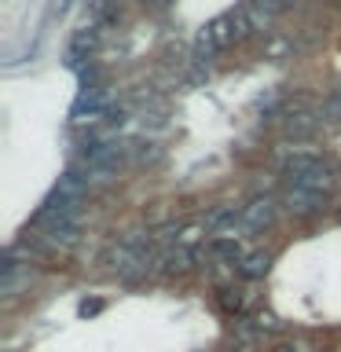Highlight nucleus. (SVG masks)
Masks as SVG:
<instances>
[{
    "label": "nucleus",
    "mask_w": 341,
    "mask_h": 352,
    "mask_svg": "<svg viewBox=\"0 0 341 352\" xmlns=\"http://www.w3.org/2000/svg\"><path fill=\"white\" fill-rule=\"evenodd\" d=\"M110 110H114V96H110V88L96 85V88H85V92L77 96V103L70 110V121H74V125H99V121H107Z\"/></svg>",
    "instance_id": "1"
},
{
    "label": "nucleus",
    "mask_w": 341,
    "mask_h": 352,
    "mask_svg": "<svg viewBox=\"0 0 341 352\" xmlns=\"http://www.w3.org/2000/svg\"><path fill=\"white\" fill-rule=\"evenodd\" d=\"M121 158H125V147L114 143V140H92V143L81 147V162L92 173H114L121 165Z\"/></svg>",
    "instance_id": "2"
},
{
    "label": "nucleus",
    "mask_w": 341,
    "mask_h": 352,
    "mask_svg": "<svg viewBox=\"0 0 341 352\" xmlns=\"http://www.w3.org/2000/svg\"><path fill=\"white\" fill-rule=\"evenodd\" d=\"M206 231L217 239H235V231H242V206H217L213 213L206 217Z\"/></svg>",
    "instance_id": "3"
},
{
    "label": "nucleus",
    "mask_w": 341,
    "mask_h": 352,
    "mask_svg": "<svg viewBox=\"0 0 341 352\" xmlns=\"http://www.w3.org/2000/svg\"><path fill=\"white\" fill-rule=\"evenodd\" d=\"M77 213H81V198L52 191V198L41 206L37 220H41V224H59V220H77Z\"/></svg>",
    "instance_id": "4"
},
{
    "label": "nucleus",
    "mask_w": 341,
    "mask_h": 352,
    "mask_svg": "<svg viewBox=\"0 0 341 352\" xmlns=\"http://www.w3.org/2000/svg\"><path fill=\"white\" fill-rule=\"evenodd\" d=\"M286 209L297 217H312L327 209V191H312V187H290L286 191Z\"/></svg>",
    "instance_id": "5"
},
{
    "label": "nucleus",
    "mask_w": 341,
    "mask_h": 352,
    "mask_svg": "<svg viewBox=\"0 0 341 352\" xmlns=\"http://www.w3.org/2000/svg\"><path fill=\"white\" fill-rule=\"evenodd\" d=\"M275 224V202L272 198H253V202L242 206V231L253 235V231H264Z\"/></svg>",
    "instance_id": "6"
},
{
    "label": "nucleus",
    "mask_w": 341,
    "mask_h": 352,
    "mask_svg": "<svg viewBox=\"0 0 341 352\" xmlns=\"http://www.w3.org/2000/svg\"><path fill=\"white\" fill-rule=\"evenodd\" d=\"M202 261V246H176V250H169L165 257L158 261L162 264V275H180V272H191L195 264Z\"/></svg>",
    "instance_id": "7"
},
{
    "label": "nucleus",
    "mask_w": 341,
    "mask_h": 352,
    "mask_svg": "<svg viewBox=\"0 0 341 352\" xmlns=\"http://www.w3.org/2000/svg\"><path fill=\"white\" fill-rule=\"evenodd\" d=\"M268 268H272V253H264V250H253V253H246V257L239 261L242 279H264Z\"/></svg>",
    "instance_id": "8"
},
{
    "label": "nucleus",
    "mask_w": 341,
    "mask_h": 352,
    "mask_svg": "<svg viewBox=\"0 0 341 352\" xmlns=\"http://www.w3.org/2000/svg\"><path fill=\"white\" fill-rule=\"evenodd\" d=\"M209 257L224 261V264H231V268H239V261L246 257V253H242L239 239H213V242H209Z\"/></svg>",
    "instance_id": "9"
},
{
    "label": "nucleus",
    "mask_w": 341,
    "mask_h": 352,
    "mask_svg": "<svg viewBox=\"0 0 341 352\" xmlns=\"http://www.w3.org/2000/svg\"><path fill=\"white\" fill-rule=\"evenodd\" d=\"M96 41H99V26H85V30H77V33H74V41H70V66L81 63L85 55L96 48Z\"/></svg>",
    "instance_id": "10"
},
{
    "label": "nucleus",
    "mask_w": 341,
    "mask_h": 352,
    "mask_svg": "<svg viewBox=\"0 0 341 352\" xmlns=\"http://www.w3.org/2000/svg\"><path fill=\"white\" fill-rule=\"evenodd\" d=\"M319 125V118L316 114H308V110H297V114L286 118V136H294V140H305V136H312Z\"/></svg>",
    "instance_id": "11"
},
{
    "label": "nucleus",
    "mask_w": 341,
    "mask_h": 352,
    "mask_svg": "<svg viewBox=\"0 0 341 352\" xmlns=\"http://www.w3.org/2000/svg\"><path fill=\"white\" fill-rule=\"evenodd\" d=\"M44 235H48L55 246H74L77 242V220H59V224H44Z\"/></svg>",
    "instance_id": "12"
},
{
    "label": "nucleus",
    "mask_w": 341,
    "mask_h": 352,
    "mask_svg": "<svg viewBox=\"0 0 341 352\" xmlns=\"http://www.w3.org/2000/svg\"><path fill=\"white\" fill-rule=\"evenodd\" d=\"M85 187H88V176H85V173H77V169H70V173H63V176H59V187H55V191L74 195V198H85Z\"/></svg>",
    "instance_id": "13"
},
{
    "label": "nucleus",
    "mask_w": 341,
    "mask_h": 352,
    "mask_svg": "<svg viewBox=\"0 0 341 352\" xmlns=\"http://www.w3.org/2000/svg\"><path fill=\"white\" fill-rule=\"evenodd\" d=\"M220 305H224L228 312H242L246 297H242V290H224V294H220Z\"/></svg>",
    "instance_id": "14"
},
{
    "label": "nucleus",
    "mask_w": 341,
    "mask_h": 352,
    "mask_svg": "<svg viewBox=\"0 0 341 352\" xmlns=\"http://www.w3.org/2000/svg\"><path fill=\"white\" fill-rule=\"evenodd\" d=\"M323 118H327V121H334V125H341V92H338V96H330L327 103H323Z\"/></svg>",
    "instance_id": "15"
},
{
    "label": "nucleus",
    "mask_w": 341,
    "mask_h": 352,
    "mask_svg": "<svg viewBox=\"0 0 341 352\" xmlns=\"http://www.w3.org/2000/svg\"><path fill=\"white\" fill-rule=\"evenodd\" d=\"M253 323H257V330H268V334H272V330H279V319H275L272 312H257V316H253Z\"/></svg>",
    "instance_id": "16"
},
{
    "label": "nucleus",
    "mask_w": 341,
    "mask_h": 352,
    "mask_svg": "<svg viewBox=\"0 0 341 352\" xmlns=\"http://www.w3.org/2000/svg\"><path fill=\"white\" fill-rule=\"evenodd\" d=\"M92 312H99V301H85L81 305V316H92Z\"/></svg>",
    "instance_id": "17"
},
{
    "label": "nucleus",
    "mask_w": 341,
    "mask_h": 352,
    "mask_svg": "<svg viewBox=\"0 0 341 352\" xmlns=\"http://www.w3.org/2000/svg\"><path fill=\"white\" fill-rule=\"evenodd\" d=\"M275 4H279V8L286 11V8H290V4H297V0H275Z\"/></svg>",
    "instance_id": "18"
},
{
    "label": "nucleus",
    "mask_w": 341,
    "mask_h": 352,
    "mask_svg": "<svg viewBox=\"0 0 341 352\" xmlns=\"http://www.w3.org/2000/svg\"><path fill=\"white\" fill-rule=\"evenodd\" d=\"M154 4H173V0H154Z\"/></svg>",
    "instance_id": "19"
},
{
    "label": "nucleus",
    "mask_w": 341,
    "mask_h": 352,
    "mask_svg": "<svg viewBox=\"0 0 341 352\" xmlns=\"http://www.w3.org/2000/svg\"><path fill=\"white\" fill-rule=\"evenodd\" d=\"M279 352H294V349H279Z\"/></svg>",
    "instance_id": "20"
}]
</instances>
